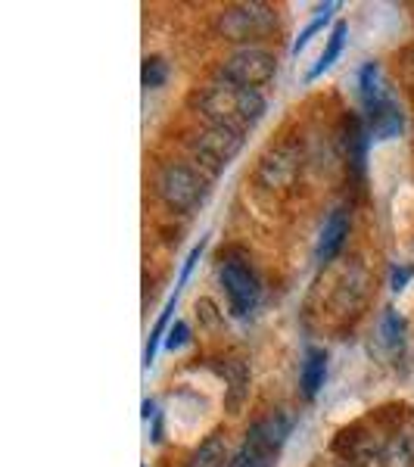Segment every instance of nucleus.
<instances>
[{
    "label": "nucleus",
    "instance_id": "obj_1",
    "mask_svg": "<svg viewBox=\"0 0 414 467\" xmlns=\"http://www.w3.org/2000/svg\"><path fill=\"white\" fill-rule=\"evenodd\" d=\"M197 107L202 116L212 119L215 128H228L234 134H243L246 128L259 125V119L265 116V97L253 88L218 81V85L206 88L197 97Z\"/></svg>",
    "mask_w": 414,
    "mask_h": 467
},
{
    "label": "nucleus",
    "instance_id": "obj_2",
    "mask_svg": "<svg viewBox=\"0 0 414 467\" xmlns=\"http://www.w3.org/2000/svg\"><path fill=\"white\" fill-rule=\"evenodd\" d=\"M358 97H361V107L367 112V125H371L374 140H393L402 134L405 116H402V109H398V103L393 100V94L387 90V85H383L378 63L361 66Z\"/></svg>",
    "mask_w": 414,
    "mask_h": 467
},
{
    "label": "nucleus",
    "instance_id": "obj_3",
    "mask_svg": "<svg viewBox=\"0 0 414 467\" xmlns=\"http://www.w3.org/2000/svg\"><path fill=\"white\" fill-rule=\"evenodd\" d=\"M293 420L287 414H271V418L253 424V431L246 433L243 446L237 449L234 462L228 467H271L277 458V451L287 442Z\"/></svg>",
    "mask_w": 414,
    "mask_h": 467
},
{
    "label": "nucleus",
    "instance_id": "obj_4",
    "mask_svg": "<svg viewBox=\"0 0 414 467\" xmlns=\"http://www.w3.org/2000/svg\"><path fill=\"white\" fill-rule=\"evenodd\" d=\"M206 191H209L206 181H202L200 171L191 169V165L171 162V165H165L160 175L162 200L169 202L171 209H178V213H193V209L206 200Z\"/></svg>",
    "mask_w": 414,
    "mask_h": 467
},
{
    "label": "nucleus",
    "instance_id": "obj_5",
    "mask_svg": "<svg viewBox=\"0 0 414 467\" xmlns=\"http://www.w3.org/2000/svg\"><path fill=\"white\" fill-rule=\"evenodd\" d=\"M274 75H277V59L262 47L237 50V54L222 66V78L228 81V85L253 88V90L268 85Z\"/></svg>",
    "mask_w": 414,
    "mask_h": 467
},
{
    "label": "nucleus",
    "instance_id": "obj_6",
    "mask_svg": "<svg viewBox=\"0 0 414 467\" xmlns=\"http://www.w3.org/2000/svg\"><path fill=\"white\" fill-rule=\"evenodd\" d=\"M222 287L228 296V306L237 318H246L255 306H259V277L255 271L246 265L243 259H224L222 265Z\"/></svg>",
    "mask_w": 414,
    "mask_h": 467
},
{
    "label": "nucleus",
    "instance_id": "obj_7",
    "mask_svg": "<svg viewBox=\"0 0 414 467\" xmlns=\"http://www.w3.org/2000/svg\"><path fill=\"white\" fill-rule=\"evenodd\" d=\"M240 147H243V138L234 131H228V128H212V131H206L197 140V147H193L200 171H206V175H212V178L222 175V171L234 162Z\"/></svg>",
    "mask_w": 414,
    "mask_h": 467
},
{
    "label": "nucleus",
    "instance_id": "obj_8",
    "mask_svg": "<svg viewBox=\"0 0 414 467\" xmlns=\"http://www.w3.org/2000/svg\"><path fill=\"white\" fill-rule=\"evenodd\" d=\"M271 26H274V13H271L265 4L234 6V10H228L222 19V32L228 35L231 41H250V37L265 35Z\"/></svg>",
    "mask_w": 414,
    "mask_h": 467
},
{
    "label": "nucleus",
    "instance_id": "obj_9",
    "mask_svg": "<svg viewBox=\"0 0 414 467\" xmlns=\"http://www.w3.org/2000/svg\"><path fill=\"white\" fill-rule=\"evenodd\" d=\"M346 237H349V213H346V209H334V213L327 215L325 228H321V240H318L321 265H327V262H334L336 255H340Z\"/></svg>",
    "mask_w": 414,
    "mask_h": 467
},
{
    "label": "nucleus",
    "instance_id": "obj_10",
    "mask_svg": "<svg viewBox=\"0 0 414 467\" xmlns=\"http://www.w3.org/2000/svg\"><path fill=\"white\" fill-rule=\"evenodd\" d=\"M327 378V352L325 349H315L308 346L305 349V361H303V374H299V383H303V396L312 402L315 396L321 393Z\"/></svg>",
    "mask_w": 414,
    "mask_h": 467
},
{
    "label": "nucleus",
    "instance_id": "obj_11",
    "mask_svg": "<svg viewBox=\"0 0 414 467\" xmlns=\"http://www.w3.org/2000/svg\"><path fill=\"white\" fill-rule=\"evenodd\" d=\"M346 35H349V26L346 22H336L334 28H330V37H327V44H325V50H321V57H318V63L312 66V69L305 72V81H315V78H321L330 66L340 59L343 54V47H346Z\"/></svg>",
    "mask_w": 414,
    "mask_h": 467
},
{
    "label": "nucleus",
    "instance_id": "obj_12",
    "mask_svg": "<svg viewBox=\"0 0 414 467\" xmlns=\"http://www.w3.org/2000/svg\"><path fill=\"white\" fill-rule=\"evenodd\" d=\"M178 287L175 293L169 296V303H165V308L160 312V318H156L153 324V330H150V340H147V349H144V365L150 368L153 365V358H156V349H160V343H162V334L169 330V324H171V315H175V306H178Z\"/></svg>",
    "mask_w": 414,
    "mask_h": 467
},
{
    "label": "nucleus",
    "instance_id": "obj_13",
    "mask_svg": "<svg viewBox=\"0 0 414 467\" xmlns=\"http://www.w3.org/2000/svg\"><path fill=\"white\" fill-rule=\"evenodd\" d=\"M334 10H336V4H325V6H318V16H315L312 22H308V26L303 28V32H299L296 41H293V57L303 54V50L308 47V41H312V37L318 35L321 28H325L327 22H330V13H334Z\"/></svg>",
    "mask_w": 414,
    "mask_h": 467
},
{
    "label": "nucleus",
    "instance_id": "obj_14",
    "mask_svg": "<svg viewBox=\"0 0 414 467\" xmlns=\"http://www.w3.org/2000/svg\"><path fill=\"white\" fill-rule=\"evenodd\" d=\"M224 464V446L218 436H209L206 442L200 446L197 455L191 458V464L187 467H222Z\"/></svg>",
    "mask_w": 414,
    "mask_h": 467
},
{
    "label": "nucleus",
    "instance_id": "obj_15",
    "mask_svg": "<svg viewBox=\"0 0 414 467\" xmlns=\"http://www.w3.org/2000/svg\"><path fill=\"white\" fill-rule=\"evenodd\" d=\"M402 318H398V312L393 308H387V315H383L380 321V334H383V343L389 346V349H396V346H402Z\"/></svg>",
    "mask_w": 414,
    "mask_h": 467
},
{
    "label": "nucleus",
    "instance_id": "obj_16",
    "mask_svg": "<svg viewBox=\"0 0 414 467\" xmlns=\"http://www.w3.org/2000/svg\"><path fill=\"white\" fill-rule=\"evenodd\" d=\"M144 88H162L165 78H169V66H165L162 57H147L144 59Z\"/></svg>",
    "mask_w": 414,
    "mask_h": 467
},
{
    "label": "nucleus",
    "instance_id": "obj_17",
    "mask_svg": "<svg viewBox=\"0 0 414 467\" xmlns=\"http://www.w3.org/2000/svg\"><path fill=\"white\" fill-rule=\"evenodd\" d=\"M411 202H414V191L411 187H398V193H396V200H393V218H396V228H405L409 224V218H411Z\"/></svg>",
    "mask_w": 414,
    "mask_h": 467
},
{
    "label": "nucleus",
    "instance_id": "obj_18",
    "mask_svg": "<svg viewBox=\"0 0 414 467\" xmlns=\"http://www.w3.org/2000/svg\"><path fill=\"white\" fill-rule=\"evenodd\" d=\"M202 250H206V237L200 240L197 246H193L191 253H187V259H184V268H181V277H178V290L184 287L187 281H191V271L197 268V262H200V255H202Z\"/></svg>",
    "mask_w": 414,
    "mask_h": 467
},
{
    "label": "nucleus",
    "instance_id": "obj_19",
    "mask_svg": "<svg viewBox=\"0 0 414 467\" xmlns=\"http://www.w3.org/2000/svg\"><path fill=\"white\" fill-rule=\"evenodd\" d=\"M187 337H191V330H187V324H184V321H175V324H171V327H169V340H165V346H169V349L175 352V349H181V346L187 343Z\"/></svg>",
    "mask_w": 414,
    "mask_h": 467
},
{
    "label": "nucleus",
    "instance_id": "obj_20",
    "mask_svg": "<svg viewBox=\"0 0 414 467\" xmlns=\"http://www.w3.org/2000/svg\"><path fill=\"white\" fill-rule=\"evenodd\" d=\"M414 277V268L411 265H396L393 268V290L398 293V290H405V284H409Z\"/></svg>",
    "mask_w": 414,
    "mask_h": 467
}]
</instances>
